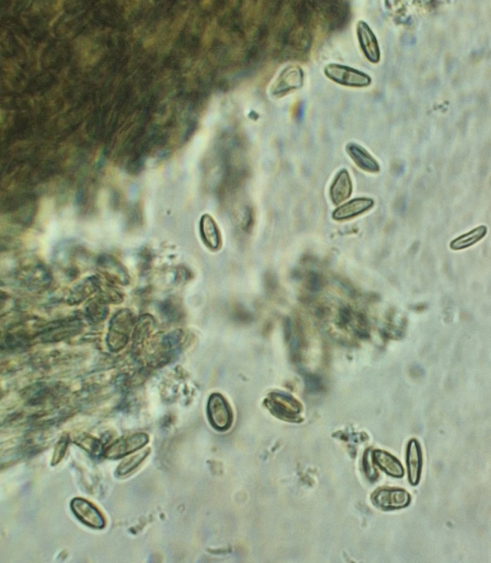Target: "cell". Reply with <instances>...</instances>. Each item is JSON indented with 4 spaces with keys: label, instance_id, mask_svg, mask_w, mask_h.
<instances>
[{
    "label": "cell",
    "instance_id": "6da1fadb",
    "mask_svg": "<svg viewBox=\"0 0 491 563\" xmlns=\"http://www.w3.org/2000/svg\"><path fill=\"white\" fill-rule=\"evenodd\" d=\"M264 405L273 415L288 421L298 420L302 410L301 403L293 395L279 390L269 393Z\"/></svg>",
    "mask_w": 491,
    "mask_h": 563
},
{
    "label": "cell",
    "instance_id": "7a4b0ae2",
    "mask_svg": "<svg viewBox=\"0 0 491 563\" xmlns=\"http://www.w3.org/2000/svg\"><path fill=\"white\" fill-rule=\"evenodd\" d=\"M324 74L333 82L346 87H365L371 83V77L366 72L338 63L327 64Z\"/></svg>",
    "mask_w": 491,
    "mask_h": 563
},
{
    "label": "cell",
    "instance_id": "3957f363",
    "mask_svg": "<svg viewBox=\"0 0 491 563\" xmlns=\"http://www.w3.org/2000/svg\"><path fill=\"white\" fill-rule=\"evenodd\" d=\"M304 71L295 64L286 66L274 80L269 88L270 94L275 98H281L288 94L300 89L304 84Z\"/></svg>",
    "mask_w": 491,
    "mask_h": 563
},
{
    "label": "cell",
    "instance_id": "277c9868",
    "mask_svg": "<svg viewBox=\"0 0 491 563\" xmlns=\"http://www.w3.org/2000/svg\"><path fill=\"white\" fill-rule=\"evenodd\" d=\"M207 412L212 426L219 431L229 429L232 422V413L226 399L219 393L212 394L208 402Z\"/></svg>",
    "mask_w": 491,
    "mask_h": 563
},
{
    "label": "cell",
    "instance_id": "5b68a950",
    "mask_svg": "<svg viewBox=\"0 0 491 563\" xmlns=\"http://www.w3.org/2000/svg\"><path fill=\"white\" fill-rule=\"evenodd\" d=\"M132 325V315L128 310L120 311L112 320L110 328L109 346L115 350L124 347L128 340V334Z\"/></svg>",
    "mask_w": 491,
    "mask_h": 563
},
{
    "label": "cell",
    "instance_id": "8992f818",
    "mask_svg": "<svg viewBox=\"0 0 491 563\" xmlns=\"http://www.w3.org/2000/svg\"><path fill=\"white\" fill-rule=\"evenodd\" d=\"M148 442L146 434L139 433L117 439L105 451L106 457L117 459L144 447Z\"/></svg>",
    "mask_w": 491,
    "mask_h": 563
},
{
    "label": "cell",
    "instance_id": "52a82bcc",
    "mask_svg": "<svg viewBox=\"0 0 491 563\" xmlns=\"http://www.w3.org/2000/svg\"><path fill=\"white\" fill-rule=\"evenodd\" d=\"M359 46L366 58L372 63H377L381 58V51L376 37L369 25L359 20L356 27Z\"/></svg>",
    "mask_w": 491,
    "mask_h": 563
},
{
    "label": "cell",
    "instance_id": "ba28073f",
    "mask_svg": "<svg viewBox=\"0 0 491 563\" xmlns=\"http://www.w3.org/2000/svg\"><path fill=\"white\" fill-rule=\"evenodd\" d=\"M70 507L75 517L83 524L94 529H102L105 520L100 511L90 502L82 498H75Z\"/></svg>",
    "mask_w": 491,
    "mask_h": 563
},
{
    "label": "cell",
    "instance_id": "9c48e42d",
    "mask_svg": "<svg viewBox=\"0 0 491 563\" xmlns=\"http://www.w3.org/2000/svg\"><path fill=\"white\" fill-rule=\"evenodd\" d=\"M373 499L378 507L390 510L408 505L410 502V495L403 489L381 488L375 493Z\"/></svg>",
    "mask_w": 491,
    "mask_h": 563
},
{
    "label": "cell",
    "instance_id": "30bf717a",
    "mask_svg": "<svg viewBox=\"0 0 491 563\" xmlns=\"http://www.w3.org/2000/svg\"><path fill=\"white\" fill-rule=\"evenodd\" d=\"M374 205V201L371 198H355L338 207L332 213V218L338 221L348 220L370 210Z\"/></svg>",
    "mask_w": 491,
    "mask_h": 563
},
{
    "label": "cell",
    "instance_id": "8fae6325",
    "mask_svg": "<svg viewBox=\"0 0 491 563\" xmlns=\"http://www.w3.org/2000/svg\"><path fill=\"white\" fill-rule=\"evenodd\" d=\"M345 150L347 153L361 170L375 173L380 170V165L378 161L361 145L350 142L346 145Z\"/></svg>",
    "mask_w": 491,
    "mask_h": 563
},
{
    "label": "cell",
    "instance_id": "7c38bea8",
    "mask_svg": "<svg viewBox=\"0 0 491 563\" xmlns=\"http://www.w3.org/2000/svg\"><path fill=\"white\" fill-rule=\"evenodd\" d=\"M352 191V183L349 172L346 169H342L336 174L330 186L331 200L335 205H338L347 199Z\"/></svg>",
    "mask_w": 491,
    "mask_h": 563
},
{
    "label": "cell",
    "instance_id": "4fadbf2b",
    "mask_svg": "<svg viewBox=\"0 0 491 563\" xmlns=\"http://www.w3.org/2000/svg\"><path fill=\"white\" fill-rule=\"evenodd\" d=\"M421 463L420 445L416 440H411L407 451V464L409 480L412 485H416L419 481Z\"/></svg>",
    "mask_w": 491,
    "mask_h": 563
},
{
    "label": "cell",
    "instance_id": "5bb4252c",
    "mask_svg": "<svg viewBox=\"0 0 491 563\" xmlns=\"http://www.w3.org/2000/svg\"><path fill=\"white\" fill-rule=\"evenodd\" d=\"M372 459L387 474L395 477L404 475V469L400 462L388 453L376 450L373 452Z\"/></svg>",
    "mask_w": 491,
    "mask_h": 563
},
{
    "label": "cell",
    "instance_id": "9a60e30c",
    "mask_svg": "<svg viewBox=\"0 0 491 563\" xmlns=\"http://www.w3.org/2000/svg\"><path fill=\"white\" fill-rule=\"evenodd\" d=\"M487 231L486 226L480 225L453 239L449 247L454 251L466 248L482 239L486 235Z\"/></svg>",
    "mask_w": 491,
    "mask_h": 563
},
{
    "label": "cell",
    "instance_id": "2e32d148",
    "mask_svg": "<svg viewBox=\"0 0 491 563\" xmlns=\"http://www.w3.org/2000/svg\"><path fill=\"white\" fill-rule=\"evenodd\" d=\"M201 237L211 249H217L220 244V235L217 224L209 215H205L200 222Z\"/></svg>",
    "mask_w": 491,
    "mask_h": 563
},
{
    "label": "cell",
    "instance_id": "e0dca14e",
    "mask_svg": "<svg viewBox=\"0 0 491 563\" xmlns=\"http://www.w3.org/2000/svg\"><path fill=\"white\" fill-rule=\"evenodd\" d=\"M148 450H144L124 460L118 467V474L125 475L134 470L148 454Z\"/></svg>",
    "mask_w": 491,
    "mask_h": 563
},
{
    "label": "cell",
    "instance_id": "ac0fdd59",
    "mask_svg": "<svg viewBox=\"0 0 491 563\" xmlns=\"http://www.w3.org/2000/svg\"><path fill=\"white\" fill-rule=\"evenodd\" d=\"M87 312L93 320H103L107 315L105 305H90L87 308Z\"/></svg>",
    "mask_w": 491,
    "mask_h": 563
},
{
    "label": "cell",
    "instance_id": "d6986e66",
    "mask_svg": "<svg viewBox=\"0 0 491 563\" xmlns=\"http://www.w3.org/2000/svg\"><path fill=\"white\" fill-rule=\"evenodd\" d=\"M364 457V467L366 472L370 479L375 478L376 471L372 465V457H371L370 452H367Z\"/></svg>",
    "mask_w": 491,
    "mask_h": 563
}]
</instances>
